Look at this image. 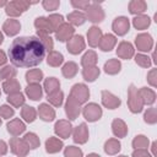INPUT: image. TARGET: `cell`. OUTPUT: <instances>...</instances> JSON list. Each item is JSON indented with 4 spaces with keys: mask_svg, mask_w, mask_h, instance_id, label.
<instances>
[{
    "mask_svg": "<svg viewBox=\"0 0 157 157\" xmlns=\"http://www.w3.org/2000/svg\"><path fill=\"white\" fill-rule=\"evenodd\" d=\"M7 54L13 66L33 67L43 61L45 56V50L37 36H25L12 40Z\"/></svg>",
    "mask_w": 157,
    "mask_h": 157,
    "instance_id": "6da1fadb",
    "label": "cell"
},
{
    "mask_svg": "<svg viewBox=\"0 0 157 157\" xmlns=\"http://www.w3.org/2000/svg\"><path fill=\"white\" fill-rule=\"evenodd\" d=\"M144 103L139 96L137 88L135 87L134 83H131L128 88V108L132 114L141 113L144 110Z\"/></svg>",
    "mask_w": 157,
    "mask_h": 157,
    "instance_id": "7a4b0ae2",
    "label": "cell"
},
{
    "mask_svg": "<svg viewBox=\"0 0 157 157\" xmlns=\"http://www.w3.org/2000/svg\"><path fill=\"white\" fill-rule=\"evenodd\" d=\"M81 113H82L83 118L88 123H94V121L99 120L102 118V115H103V110H102L101 105L94 103V102L85 104L82 107V109H81Z\"/></svg>",
    "mask_w": 157,
    "mask_h": 157,
    "instance_id": "3957f363",
    "label": "cell"
},
{
    "mask_svg": "<svg viewBox=\"0 0 157 157\" xmlns=\"http://www.w3.org/2000/svg\"><path fill=\"white\" fill-rule=\"evenodd\" d=\"M85 16H86V21L88 20L92 23H101L104 20L105 13H104V10L101 6V4L94 1V2H91L90 6L87 7Z\"/></svg>",
    "mask_w": 157,
    "mask_h": 157,
    "instance_id": "277c9868",
    "label": "cell"
},
{
    "mask_svg": "<svg viewBox=\"0 0 157 157\" xmlns=\"http://www.w3.org/2000/svg\"><path fill=\"white\" fill-rule=\"evenodd\" d=\"M69 96L78 104H85L90 98V90L85 83H75L71 87Z\"/></svg>",
    "mask_w": 157,
    "mask_h": 157,
    "instance_id": "5b68a950",
    "label": "cell"
},
{
    "mask_svg": "<svg viewBox=\"0 0 157 157\" xmlns=\"http://www.w3.org/2000/svg\"><path fill=\"white\" fill-rule=\"evenodd\" d=\"M135 47L142 54L151 52L152 48H153V38H152V36L150 33H146V32L139 33L135 37Z\"/></svg>",
    "mask_w": 157,
    "mask_h": 157,
    "instance_id": "8992f818",
    "label": "cell"
},
{
    "mask_svg": "<svg viewBox=\"0 0 157 157\" xmlns=\"http://www.w3.org/2000/svg\"><path fill=\"white\" fill-rule=\"evenodd\" d=\"M86 48V40L81 34H74L66 42V49L72 55H78Z\"/></svg>",
    "mask_w": 157,
    "mask_h": 157,
    "instance_id": "52a82bcc",
    "label": "cell"
},
{
    "mask_svg": "<svg viewBox=\"0 0 157 157\" xmlns=\"http://www.w3.org/2000/svg\"><path fill=\"white\" fill-rule=\"evenodd\" d=\"M9 146H10V151L17 157H26L29 152L28 146L26 145L23 139H20V137H11Z\"/></svg>",
    "mask_w": 157,
    "mask_h": 157,
    "instance_id": "ba28073f",
    "label": "cell"
},
{
    "mask_svg": "<svg viewBox=\"0 0 157 157\" xmlns=\"http://www.w3.org/2000/svg\"><path fill=\"white\" fill-rule=\"evenodd\" d=\"M72 129L74 126L70 123V120H65V119L58 120L54 125V132L60 139H69L72 134Z\"/></svg>",
    "mask_w": 157,
    "mask_h": 157,
    "instance_id": "9c48e42d",
    "label": "cell"
},
{
    "mask_svg": "<svg viewBox=\"0 0 157 157\" xmlns=\"http://www.w3.org/2000/svg\"><path fill=\"white\" fill-rule=\"evenodd\" d=\"M101 102H102V105L107 109H117L121 104L120 98L107 90H103L101 92Z\"/></svg>",
    "mask_w": 157,
    "mask_h": 157,
    "instance_id": "30bf717a",
    "label": "cell"
},
{
    "mask_svg": "<svg viewBox=\"0 0 157 157\" xmlns=\"http://www.w3.org/2000/svg\"><path fill=\"white\" fill-rule=\"evenodd\" d=\"M112 29L117 36H125L130 29V21L125 16H118L112 22Z\"/></svg>",
    "mask_w": 157,
    "mask_h": 157,
    "instance_id": "8fae6325",
    "label": "cell"
},
{
    "mask_svg": "<svg viewBox=\"0 0 157 157\" xmlns=\"http://www.w3.org/2000/svg\"><path fill=\"white\" fill-rule=\"evenodd\" d=\"M72 140L75 144H78V145H83L88 141V137H90V132H88V128H87V124L86 123H81L78 124L76 128L72 129Z\"/></svg>",
    "mask_w": 157,
    "mask_h": 157,
    "instance_id": "7c38bea8",
    "label": "cell"
},
{
    "mask_svg": "<svg viewBox=\"0 0 157 157\" xmlns=\"http://www.w3.org/2000/svg\"><path fill=\"white\" fill-rule=\"evenodd\" d=\"M54 33H55V39L64 43L67 42L75 34V27L71 26L69 22H64Z\"/></svg>",
    "mask_w": 157,
    "mask_h": 157,
    "instance_id": "4fadbf2b",
    "label": "cell"
},
{
    "mask_svg": "<svg viewBox=\"0 0 157 157\" xmlns=\"http://www.w3.org/2000/svg\"><path fill=\"white\" fill-rule=\"evenodd\" d=\"M6 130L7 132L12 136V137H18L21 134H23L26 131V124L23 123L22 119L20 118H13L11 119L7 125H6Z\"/></svg>",
    "mask_w": 157,
    "mask_h": 157,
    "instance_id": "5bb4252c",
    "label": "cell"
},
{
    "mask_svg": "<svg viewBox=\"0 0 157 157\" xmlns=\"http://www.w3.org/2000/svg\"><path fill=\"white\" fill-rule=\"evenodd\" d=\"M81 104H78L75 99H72L70 96L65 102V114L69 120H75L81 114Z\"/></svg>",
    "mask_w": 157,
    "mask_h": 157,
    "instance_id": "9a60e30c",
    "label": "cell"
},
{
    "mask_svg": "<svg viewBox=\"0 0 157 157\" xmlns=\"http://www.w3.org/2000/svg\"><path fill=\"white\" fill-rule=\"evenodd\" d=\"M117 55H118V58H120V59L129 60V59L134 58V55H135V48H134V45H132L130 42L123 40V42H120V43L118 44Z\"/></svg>",
    "mask_w": 157,
    "mask_h": 157,
    "instance_id": "2e32d148",
    "label": "cell"
},
{
    "mask_svg": "<svg viewBox=\"0 0 157 157\" xmlns=\"http://www.w3.org/2000/svg\"><path fill=\"white\" fill-rule=\"evenodd\" d=\"M37 114L39 115V118L43 120V121H53L56 117V113H55V109L49 104V103H40L38 109H37Z\"/></svg>",
    "mask_w": 157,
    "mask_h": 157,
    "instance_id": "e0dca14e",
    "label": "cell"
},
{
    "mask_svg": "<svg viewBox=\"0 0 157 157\" xmlns=\"http://www.w3.org/2000/svg\"><path fill=\"white\" fill-rule=\"evenodd\" d=\"M34 27L37 29V36H50V33H53L52 27L48 22V18L44 16H39L34 20Z\"/></svg>",
    "mask_w": 157,
    "mask_h": 157,
    "instance_id": "ac0fdd59",
    "label": "cell"
},
{
    "mask_svg": "<svg viewBox=\"0 0 157 157\" xmlns=\"http://www.w3.org/2000/svg\"><path fill=\"white\" fill-rule=\"evenodd\" d=\"M20 31H21V23L16 18H9L2 23V32L9 37H13L18 34Z\"/></svg>",
    "mask_w": 157,
    "mask_h": 157,
    "instance_id": "d6986e66",
    "label": "cell"
},
{
    "mask_svg": "<svg viewBox=\"0 0 157 157\" xmlns=\"http://www.w3.org/2000/svg\"><path fill=\"white\" fill-rule=\"evenodd\" d=\"M44 146H45V151H47V153H49V155H54V153H58V152H60V151L63 150V147H64V142H63V140H60L59 137L50 136L49 139L45 140Z\"/></svg>",
    "mask_w": 157,
    "mask_h": 157,
    "instance_id": "ffe728a7",
    "label": "cell"
},
{
    "mask_svg": "<svg viewBox=\"0 0 157 157\" xmlns=\"http://www.w3.org/2000/svg\"><path fill=\"white\" fill-rule=\"evenodd\" d=\"M102 36H103L102 29H101L98 26H92V27H90L88 31H87V42H88V45H90L91 48L98 47Z\"/></svg>",
    "mask_w": 157,
    "mask_h": 157,
    "instance_id": "44dd1931",
    "label": "cell"
},
{
    "mask_svg": "<svg viewBox=\"0 0 157 157\" xmlns=\"http://www.w3.org/2000/svg\"><path fill=\"white\" fill-rule=\"evenodd\" d=\"M112 132L115 137L118 139H123L128 135V125L123 119H114L112 121Z\"/></svg>",
    "mask_w": 157,
    "mask_h": 157,
    "instance_id": "7402d4cb",
    "label": "cell"
},
{
    "mask_svg": "<svg viewBox=\"0 0 157 157\" xmlns=\"http://www.w3.org/2000/svg\"><path fill=\"white\" fill-rule=\"evenodd\" d=\"M117 37L112 33H107V34H103L101 40H99V44H98V48L102 50V52H110L112 49H114V47L117 45Z\"/></svg>",
    "mask_w": 157,
    "mask_h": 157,
    "instance_id": "603a6c76",
    "label": "cell"
},
{
    "mask_svg": "<svg viewBox=\"0 0 157 157\" xmlns=\"http://www.w3.org/2000/svg\"><path fill=\"white\" fill-rule=\"evenodd\" d=\"M139 92V96L144 103V105H152L155 102H156V92L155 90L152 88H148V87H141L137 90Z\"/></svg>",
    "mask_w": 157,
    "mask_h": 157,
    "instance_id": "cb8c5ba5",
    "label": "cell"
},
{
    "mask_svg": "<svg viewBox=\"0 0 157 157\" xmlns=\"http://www.w3.org/2000/svg\"><path fill=\"white\" fill-rule=\"evenodd\" d=\"M25 93L29 99L39 101L42 98V96H43V87L40 86V83H31V85L26 86Z\"/></svg>",
    "mask_w": 157,
    "mask_h": 157,
    "instance_id": "d4e9b609",
    "label": "cell"
},
{
    "mask_svg": "<svg viewBox=\"0 0 157 157\" xmlns=\"http://www.w3.org/2000/svg\"><path fill=\"white\" fill-rule=\"evenodd\" d=\"M103 150L107 155L109 156H114V155H118L119 151L121 150V144L118 139L115 137H112V139H108L105 142H104V146H103Z\"/></svg>",
    "mask_w": 157,
    "mask_h": 157,
    "instance_id": "484cf974",
    "label": "cell"
},
{
    "mask_svg": "<svg viewBox=\"0 0 157 157\" xmlns=\"http://www.w3.org/2000/svg\"><path fill=\"white\" fill-rule=\"evenodd\" d=\"M129 12L131 15H144V12L147 10V2L144 0H131L129 2Z\"/></svg>",
    "mask_w": 157,
    "mask_h": 157,
    "instance_id": "4316f807",
    "label": "cell"
},
{
    "mask_svg": "<svg viewBox=\"0 0 157 157\" xmlns=\"http://www.w3.org/2000/svg\"><path fill=\"white\" fill-rule=\"evenodd\" d=\"M103 70L107 75H117L120 72L121 70V63L119 59H109L108 61L104 63V66H103Z\"/></svg>",
    "mask_w": 157,
    "mask_h": 157,
    "instance_id": "83f0119b",
    "label": "cell"
},
{
    "mask_svg": "<svg viewBox=\"0 0 157 157\" xmlns=\"http://www.w3.org/2000/svg\"><path fill=\"white\" fill-rule=\"evenodd\" d=\"M97 61H98V56L97 53L92 49L87 50L82 58H81V65L82 67H91V66H97Z\"/></svg>",
    "mask_w": 157,
    "mask_h": 157,
    "instance_id": "f1b7e54d",
    "label": "cell"
},
{
    "mask_svg": "<svg viewBox=\"0 0 157 157\" xmlns=\"http://www.w3.org/2000/svg\"><path fill=\"white\" fill-rule=\"evenodd\" d=\"M26 77V82L27 85H31V83H40V81L44 78V74L40 69H31L26 72L25 75Z\"/></svg>",
    "mask_w": 157,
    "mask_h": 157,
    "instance_id": "f546056e",
    "label": "cell"
},
{
    "mask_svg": "<svg viewBox=\"0 0 157 157\" xmlns=\"http://www.w3.org/2000/svg\"><path fill=\"white\" fill-rule=\"evenodd\" d=\"M78 72V65L75 61H67L61 67V74L65 78H74Z\"/></svg>",
    "mask_w": 157,
    "mask_h": 157,
    "instance_id": "4dcf8cb0",
    "label": "cell"
},
{
    "mask_svg": "<svg viewBox=\"0 0 157 157\" xmlns=\"http://www.w3.org/2000/svg\"><path fill=\"white\" fill-rule=\"evenodd\" d=\"M150 25H151V18L147 15H137L132 18V26L139 31L147 29Z\"/></svg>",
    "mask_w": 157,
    "mask_h": 157,
    "instance_id": "1f68e13d",
    "label": "cell"
},
{
    "mask_svg": "<svg viewBox=\"0 0 157 157\" xmlns=\"http://www.w3.org/2000/svg\"><path fill=\"white\" fill-rule=\"evenodd\" d=\"M64 63V55L60 52L53 50L50 53H48L47 55V64L52 67H59L61 66Z\"/></svg>",
    "mask_w": 157,
    "mask_h": 157,
    "instance_id": "d6a6232c",
    "label": "cell"
},
{
    "mask_svg": "<svg viewBox=\"0 0 157 157\" xmlns=\"http://www.w3.org/2000/svg\"><path fill=\"white\" fill-rule=\"evenodd\" d=\"M2 91L9 96V94H12V93H17V92H21V85L20 82L16 80V78H11V80H6L2 82V86H1Z\"/></svg>",
    "mask_w": 157,
    "mask_h": 157,
    "instance_id": "836d02e7",
    "label": "cell"
},
{
    "mask_svg": "<svg viewBox=\"0 0 157 157\" xmlns=\"http://www.w3.org/2000/svg\"><path fill=\"white\" fill-rule=\"evenodd\" d=\"M37 109L31 105H23L21 108V118L26 123H33L37 119Z\"/></svg>",
    "mask_w": 157,
    "mask_h": 157,
    "instance_id": "e575fe53",
    "label": "cell"
},
{
    "mask_svg": "<svg viewBox=\"0 0 157 157\" xmlns=\"http://www.w3.org/2000/svg\"><path fill=\"white\" fill-rule=\"evenodd\" d=\"M67 22L71 25V26H82L85 22H86V16H85V12L82 11H72L67 15Z\"/></svg>",
    "mask_w": 157,
    "mask_h": 157,
    "instance_id": "d590c367",
    "label": "cell"
},
{
    "mask_svg": "<svg viewBox=\"0 0 157 157\" xmlns=\"http://www.w3.org/2000/svg\"><path fill=\"white\" fill-rule=\"evenodd\" d=\"M101 74V69L98 66H91V67H83L82 69V77L87 82H94Z\"/></svg>",
    "mask_w": 157,
    "mask_h": 157,
    "instance_id": "8d00e7d4",
    "label": "cell"
},
{
    "mask_svg": "<svg viewBox=\"0 0 157 157\" xmlns=\"http://www.w3.org/2000/svg\"><path fill=\"white\" fill-rule=\"evenodd\" d=\"M7 103L12 107V108H22L25 105V102H26V98H25V94L21 93V92H17V93H12V94H9L7 98H6Z\"/></svg>",
    "mask_w": 157,
    "mask_h": 157,
    "instance_id": "74e56055",
    "label": "cell"
},
{
    "mask_svg": "<svg viewBox=\"0 0 157 157\" xmlns=\"http://www.w3.org/2000/svg\"><path fill=\"white\" fill-rule=\"evenodd\" d=\"M43 90L45 91L47 94H52L60 90V81L56 77H48L44 80Z\"/></svg>",
    "mask_w": 157,
    "mask_h": 157,
    "instance_id": "f35d334b",
    "label": "cell"
},
{
    "mask_svg": "<svg viewBox=\"0 0 157 157\" xmlns=\"http://www.w3.org/2000/svg\"><path fill=\"white\" fill-rule=\"evenodd\" d=\"M22 139H23V141L26 142V145L28 146L29 150H36L40 145V140H39V137L36 132H26Z\"/></svg>",
    "mask_w": 157,
    "mask_h": 157,
    "instance_id": "ab89813d",
    "label": "cell"
},
{
    "mask_svg": "<svg viewBox=\"0 0 157 157\" xmlns=\"http://www.w3.org/2000/svg\"><path fill=\"white\" fill-rule=\"evenodd\" d=\"M17 75V70L15 69L13 65H5L0 69V80H11L15 78Z\"/></svg>",
    "mask_w": 157,
    "mask_h": 157,
    "instance_id": "60d3db41",
    "label": "cell"
},
{
    "mask_svg": "<svg viewBox=\"0 0 157 157\" xmlns=\"http://www.w3.org/2000/svg\"><path fill=\"white\" fill-rule=\"evenodd\" d=\"M47 18H48V22H49V25H50L53 32H55V31L65 22V21H64V16L60 15V13H50Z\"/></svg>",
    "mask_w": 157,
    "mask_h": 157,
    "instance_id": "b9f144b4",
    "label": "cell"
},
{
    "mask_svg": "<svg viewBox=\"0 0 157 157\" xmlns=\"http://www.w3.org/2000/svg\"><path fill=\"white\" fill-rule=\"evenodd\" d=\"M47 99L52 107H60L64 102V92L61 90H59L52 94H48Z\"/></svg>",
    "mask_w": 157,
    "mask_h": 157,
    "instance_id": "7bdbcfd3",
    "label": "cell"
},
{
    "mask_svg": "<svg viewBox=\"0 0 157 157\" xmlns=\"http://www.w3.org/2000/svg\"><path fill=\"white\" fill-rule=\"evenodd\" d=\"M134 150H137V148H148L150 146V140L147 136L145 135H136L134 139H132V142H131Z\"/></svg>",
    "mask_w": 157,
    "mask_h": 157,
    "instance_id": "ee69618b",
    "label": "cell"
},
{
    "mask_svg": "<svg viewBox=\"0 0 157 157\" xmlns=\"http://www.w3.org/2000/svg\"><path fill=\"white\" fill-rule=\"evenodd\" d=\"M134 59H135V63H136L139 66L144 67V69L150 67V66H151V64H152V60H151V58H150L147 54L137 53V54H135V55H134Z\"/></svg>",
    "mask_w": 157,
    "mask_h": 157,
    "instance_id": "f6af8a7d",
    "label": "cell"
},
{
    "mask_svg": "<svg viewBox=\"0 0 157 157\" xmlns=\"http://www.w3.org/2000/svg\"><path fill=\"white\" fill-rule=\"evenodd\" d=\"M144 121L148 125H153L157 123V109L155 107L147 108V110L144 113Z\"/></svg>",
    "mask_w": 157,
    "mask_h": 157,
    "instance_id": "bcb514c9",
    "label": "cell"
},
{
    "mask_svg": "<svg viewBox=\"0 0 157 157\" xmlns=\"http://www.w3.org/2000/svg\"><path fill=\"white\" fill-rule=\"evenodd\" d=\"M37 37L39 38V40H40L45 53L53 52V49H54V40H53V38L50 36H37Z\"/></svg>",
    "mask_w": 157,
    "mask_h": 157,
    "instance_id": "7dc6e473",
    "label": "cell"
},
{
    "mask_svg": "<svg viewBox=\"0 0 157 157\" xmlns=\"http://www.w3.org/2000/svg\"><path fill=\"white\" fill-rule=\"evenodd\" d=\"M64 157H83V152L77 146H66L64 150Z\"/></svg>",
    "mask_w": 157,
    "mask_h": 157,
    "instance_id": "c3c4849f",
    "label": "cell"
},
{
    "mask_svg": "<svg viewBox=\"0 0 157 157\" xmlns=\"http://www.w3.org/2000/svg\"><path fill=\"white\" fill-rule=\"evenodd\" d=\"M5 13L9 17H11V18H16V17H18V16L22 15V12L15 6V4L12 1H9L7 5L5 6Z\"/></svg>",
    "mask_w": 157,
    "mask_h": 157,
    "instance_id": "681fc988",
    "label": "cell"
},
{
    "mask_svg": "<svg viewBox=\"0 0 157 157\" xmlns=\"http://www.w3.org/2000/svg\"><path fill=\"white\" fill-rule=\"evenodd\" d=\"M15 115V109L10 104H2L0 105V117L2 119H10Z\"/></svg>",
    "mask_w": 157,
    "mask_h": 157,
    "instance_id": "f907efd6",
    "label": "cell"
},
{
    "mask_svg": "<svg viewBox=\"0 0 157 157\" xmlns=\"http://www.w3.org/2000/svg\"><path fill=\"white\" fill-rule=\"evenodd\" d=\"M42 5H43L44 10H47L49 12V11L58 10V7L60 6V1L59 0H43L42 1Z\"/></svg>",
    "mask_w": 157,
    "mask_h": 157,
    "instance_id": "816d5d0a",
    "label": "cell"
},
{
    "mask_svg": "<svg viewBox=\"0 0 157 157\" xmlns=\"http://www.w3.org/2000/svg\"><path fill=\"white\" fill-rule=\"evenodd\" d=\"M70 4H71V6H72L75 10H77V11H80V10H85V11H86L91 2H90L88 0H71Z\"/></svg>",
    "mask_w": 157,
    "mask_h": 157,
    "instance_id": "f5cc1de1",
    "label": "cell"
},
{
    "mask_svg": "<svg viewBox=\"0 0 157 157\" xmlns=\"http://www.w3.org/2000/svg\"><path fill=\"white\" fill-rule=\"evenodd\" d=\"M147 82L151 87H157V69H151L147 74Z\"/></svg>",
    "mask_w": 157,
    "mask_h": 157,
    "instance_id": "db71d44e",
    "label": "cell"
},
{
    "mask_svg": "<svg viewBox=\"0 0 157 157\" xmlns=\"http://www.w3.org/2000/svg\"><path fill=\"white\" fill-rule=\"evenodd\" d=\"M12 2L15 4V6H16L22 13H23L25 11H27L28 7L31 6L29 1H27V0H12Z\"/></svg>",
    "mask_w": 157,
    "mask_h": 157,
    "instance_id": "11a10c76",
    "label": "cell"
},
{
    "mask_svg": "<svg viewBox=\"0 0 157 157\" xmlns=\"http://www.w3.org/2000/svg\"><path fill=\"white\" fill-rule=\"evenodd\" d=\"M131 157H152V155L147 148H137L132 151Z\"/></svg>",
    "mask_w": 157,
    "mask_h": 157,
    "instance_id": "9f6ffc18",
    "label": "cell"
},
{
    "mask_svg": "<svg viewBox=\"0 0 157 157\" xmlns=\"http://www.w3.org/2000/svg\"><path fill=\"white\" fill-rule=\"evenodd\" d=\"M9 151V145L4 141V140H0V157L5 156Z\"/></svg>",
    "mask_w": 157,
    "mask_h": 157,
    "instance_id": "6f0895ef",
    "label": "cell"
},
{
    "mask_svg": "<svg viewBox=\"0 0 157 157\" xmlns=\"http://www.w3.org/2000/svg\"><path fill=\"white\" fill-rule=\"evenodd\" d=\"M7 60H9L7 55L5 54V52H4V50H1V49H0V66H5V65H6V63H7Z\"/></svg>",
    "mask_w": 157,
    "mask_h": 157,
    "instance_id": "680465c9",
    "label": "cell"
},
{
    "mask_svg": "<svg viewBox=\"0 0 157 157\" xmlns=\"http://www.w3.org/2000/svg\"><path fill=\"white\" fill-rule=\"evenodd\" d=\"M150 153L152 155V157L156 156V141H153V142L151 144V152H150Z\"/></svg>",
    "mask_w": 157,
    "mask_h": 157,
    "instance_id": "91938a15",
    "label": "cell"
},
{
    "mask_svg": "<svg viewBox=\"0 0 157 157\" xmlns=\"http://www.w3.org/2000/svg\"><path fill=\"white\" fill-rule=\"evenodd\" d=\"M7 2L9 1H6V0H0V7H5L7 5Z\"/></svg>",
    "mask_w": 157,
    "mask_h": 157,
    "instance_id": "94428289",
    "label": "cell"
},
{
    "mask_svg": "<svg viewBox=\"0 0 157 157\" xmlns=\"http://www.w3.org/2000/svg\"><path fill=\"white\" fill-rule=\"evenodd\" d=\"M86 157H101L98 153H94V152H92V153H88Z\"/></svg>",
    "mask_w": 157,
    "mask_h": 157,
    "instance_id": "6125c7cd",
    "label": "cell"
},
{
    "mask_svg": "<svg viewBox=\"0 0 157 157\" xmlns=\"http://www.w3.org/2000/svg\"><path fill=\"white\" fill-rule=\"evenodd\" d=\"M2 42H4V34H2V32L0 31V44H2Z\"/></svg>",
    "mask_w": 157,
    "mask_h": 157,
    "instance_id": "be15d7a7",
    "label": "cell"
},
{
    "mask_svg": "<svg viewBox=\"0 0 157 157\" xmlns=\"http://www.w3.org/2000/svg\"><path fill=\"white\" fill-rule=\"evenodd\" d=\"M118 157H128V156H125V155H120V156H118Z\"/></svg>",
    "mask_w": 157,
    "mask_h": 157,
    "instance_id": "e7e4bbea",
    "label": "cell"
},
{
    "mask_svg": "<svg viewBox=\"0 0 157 157\" xmlns=\"http://www.w3.org/2000/svg\"><path fill=\"white\" fill-rule=\"evenodd\" d=\"M1 123H2V120H1V117H0V126H1Z\"/></svg>",
    "mask_w": 157,
    "mask_h": 157,
    "instance_id": "03108f58",
    "label": "cell"
},
{
    "mask_svg": "<svg viewBox=\"0 0 157 157\" xmlns=\"http://www.w3.org/2000/svg\"><path fill=\"white\" fill-rule=\"evenodd\" d=\"M0 96H1V90H0Z\"/></svg>",
    "mask_w": 157,
    "mask_h": 157,
    "instance_id": "003e7915",
    "label": "cell"
}]
</instances>
